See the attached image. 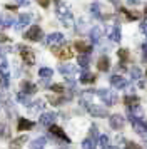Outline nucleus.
<instances>
[{
    "label": "nucleus",
    "instance_id": "obj_1",
    "mask_svg": "<svg viewBox=\"0 0 147 149\" xmlns=\"http://www.w3.org/2000/svg\"><path fill=\"white\" fill-rule=\"evenodd\" d=\"M57 17L59 20L65 25V27H72L74 25V20H72V14H70V7L67 5L65 2H59L57 3Z\"/></svg>",
    "mask_w": 147,
    "mask_h": 149
},
{
    "label": "nucleus",
    "instance_id": "obj_2",
    "mask_svg": "<svg viewBox=\"0 0 147 149\" xmlns=\"http://www.w3.org/2000/svg\"><path fill=\"white\" fill-rule=\"evenodd\" d=\"M94 94H97L102 99V101L109 104V106H114L115 102H117V94L114 92V91H109V89H99V91H95Z\"/></svg>",
    "mask_w": 147,
    "mask_h": 149
},
{
    "label": "nucleus",
    "instance_id": "obj_3",
    "mask_svg": "<svg viewBox=\"0 0 147 149\" xmlns=\"http://www.w3.org/2000/svg\"><path fill=\"white\" fill-rule=\"evenodd\" d=\"M17 49H19L20 55H22V59H24V62H25L27 65H33V64H35V55H33L32 49L25 47V45H22V44H19Z\"/></svg>",
    "mask_w": 147,
    "mask_h": 149
},
{
    "label": "nucleus",
    "instance_id": "obj_4",
    "mask_svg": "<svg viewBox=\"0 0 147 149\" xmlns=\"http://www.w3.org/2000/svg\"><path fill=\"white\" fill-rule=\"evenodd\" d=\"M64 42H65V37L60 34V32H53V34H50L45 39V44L49 47H57V45H62Z\"/></svg>",
    "mask_w": 147,
    "mask_h": 149
},
{
    "label": "nucleus",
    "instance_id": "obj_5",
    "mask_svg": "<svg viewBox=\"0 0 147 149\" xmlns=\"http://www.w3.org/2000/svg\"><path fill=\"white\" fill-rule=\"evenodd\" d=\"M40 37H44V34H42V29H40L39 25H32V27L25 32V39L27 40L37 42V40H40Z\"/></svg>",
    "mask_w": 147,
    "mask_h": 149
},
{
    "label": "nucleus",
    "instance_id": "obj_6",
    "mask_svg": "<svg viewBox=\"0 0 147 149\" xmlns=\"http://www.w3.org/2000/svg\"><path fill=\"white\" fill-rule=\"evenodd\" d=\"M55 121H57V114L55 112H42L40 114V119H39V124L40 126H45V127L47 126L50 127Z\"/></svg>",
    "mask_w": 147,
    "mask_h": 149
},
{
    "label": "nucleus",
    "instance_id": "obj_7",
    "mask_svg": "<svg viewBox=\"0 0 147 149\" xmlns=\"http://www.w3.org/2000/svg\"><path fill=\"white\" fill-rule=\"evenodd\" d=\"M87 111H89L94 117H109V111H107L105 107H100L97 104H94V102L87 107Z\"/></svg>",
    "mask_w": 147,
    "mask_h": 149
},
{
    "label": "nucleus",
    "instance_id": "obj_8",
    "mask_svg": "<svg viewBox=\"0 0 147 149\" xmlns=\"http://www.w3.org/2000/svg\"><path fill=\"white\" fill-rule=\"evenodd\" d=\"M109 122H110V127L112 129L120 131V129L124 127V124H126V119H124V116H120V114H112Z\"/></svg>",
    "mask_w": 147,
    "mask_h": 149
},
{
    "label": "nucleus",
    "instance_id": "obj_9",
    "mask_svg": "<svg viewBox=\"0 0 147 149\" xmlns=\"http://www.w3.org/2000/svg\"><path fill=\"white\" fill-rule=\"evenodd\" d=\"M132 126H134V131H135L137 134L147 139V124L142 121V119H134V121H132Z\"/></svg>",
    "mask_w": 147,
    "mask_h": 149
},
{
    "label": "nucleus",
    "instance_id": "obj_10",
    "mask_svg": "<svg viewBox=\"0 0 147 149\" xmlns=\"http://www.w3.org/2000/svg\"><path fill=\"white\" fill-rule=\"evenodd\" d=\"M59 70L65 75L67 81H74V75L77 74V67H74V65H70V64H64V65H60Z\"/></svg>",
    "mask_w": 147,
    "mask_h": 149
},
{
    "label": "nucleus",
    "instance_id": "obj_11",
    "mask_svg": "<svg viewBox=\"0 0 147 149\" xmlns=\"http://www.w3.org/2000/svg\"><path fill=\"white\" fill-rule=\"evenodd\" d=\"M49 132H50V134H52L55 139H60V141H64V142H70V137H69V136H67L60 127L53 126V124L50 126V131H49Z\"/></svg>",
    "mask_w": 147,
    "mask_h": 149
},
{
    "label": "nucleus",
    "instance_id": "obj_12",
    "mask_svg": "<svg viewBox=\"0 0 147 149\" xmlns=\"http://www.w3.org/2000/svg\"><path fill=\"white\" fill-rule=\"evenodd\" d=\"M109 82H110V86H114L115 89H124L127 86V81L122 77V75H110L109 77Z\"/></svg>",
    "mask_w": 147,
    "mask_h": 149
},
{
    "label": "nucleus",
    "instance_id": "obj_13",
    "mask_svg": "<svg viewBox=\"0 0 147 149\" xmlns=\"http://www.w3.org/2000/svg\"><path fill=\"white\" fill-rule=\"evenodd\" d=\"M107 34H109V39L112 42H120V37H122V35H120L119 25H112V27L109 25V27H107Z\"/></svg>",
    "mask_w": 147,
    "mask_h": 149
},
{
    "label": "nucleus",
    "instance_id": "obj_14",
    "mask_svg": "<svg viewBox=\"0 0 147 149\" xmlns=\"http://www.w3.org/2000/svg\"><path fill=\"white\" fill-rule=\"evenodd\" d=\"M33 127V122L28 121L27 117H19V122H17V131H30Z\"/></svg>",
    "mask_w": 147,
    "mask_h": 149
},
{
    "label": "nucleus",
    "instance_id": "obj_15",
    "mask_svg": "<svg viewBox=\"0 0 147 149\" xmlns=\"http://www.w3.org/2000/svg\"><path fill=\"white\" fill-rule=\"evenodd\" d=\"M20 89H22V92H25V94L32 95L37 92V87H35V84H32L30 81H24L20 84Z\"/></svg>",
    "mask_w": 147,
    "mask_h": 149
},
{
    "label": "nucleus",
    "instance_id": "obj_16",
    "mask_svg": "<svg viewBox=\"0 0 147 149\" xmlns=\"http://www.w3.org/2000/svg\"><path fill=\"white\" fill-rule=\"evenodd\" d=\"M30 20H32V15H30V14H20V15H19V22H17L15 29H24V27H27V25L30 24Z\"/></svg>",
    "mask_w": 147,
    "mask_h": 149
},
{
    "label": "nucleus",
    "instance_id": "obj_17",
    "mask_svg": "<svg viewBox=\"0 0 147 149\" xmlns=\"http://www.w3.org/2000/svg\"><path fill=\"white\" fill-rule=\"evenodd\" d=\"M100 39H102V29L95 25V27L90 29V40H92L94 44H99Z\"/></svg>",
    "mask_w": 147,
    "mask_h": 149
},
{
    "label": "nucleus",
    "instance_id": "obj_18",
    "mask_svg": "<svg viewBox=\"0 0 147 149\" xmlns=\"http://www.w3.org/2000/svg\"><path fill=\"white\" fill-rule=\"evenodd\" d=\"M109 67H110V61H109V57L102 55L99 61H97V69H99V70H102V72H107V70H109Z\"/></svg>",
    "mask_w": 147,
    "mask_h": 149
},
{
    "label": "nucleus",
    "instance_id": "obj_19",
    "mask_svg": "<svg viewBox=\"0 0 147 149\" xmlns=\"http://www.w3.org/2000/svg\"><path fill=\"white\" fill-rule=\"evenodd\" d=\"M44 107H45V102H44V101L32 102V104L28 106V112H30V114H39V112H40Z\"/></svg>",
    "mask_w": 147,
    "mask_h": 149
},
{
    "label": "nucleus",
    "instance_id": "obj_20",
    "mask_svg": "<svg viewBox=\"0 0 147 149\" xmlns=\"http://www.w3.org/2000/svg\"><path fill=\"white\" fill-rule=\"evenodd\" d=\"M77 62H79L80 67H89V64H90V54L89 52H82L77 57Z\"/></svg>",
    "mask_w": 147,
    "mask_h": 149
},
{
    "label": "nucleus",
    "instance_id": "obj_21",
    "mask_svg": "<svg viewBox=\"0 0 147 149\" xmlns=\"http://www.w3.org/2000/svg\"><path fill=\"white\" fill-rule=\"evenodd\" d=\"M47 144V139L45 137H37L30 142V149H44Z\"/></svg>",
    "mask_w": 147,
    "mask_h": 149
},
{
    "label": "nucleus",
    "instance_id": "obj_22",
    "mask_svg": "<svg viewBox=\"0 0 147 149\" xmlns=\"http://www.w3.org/2000/svg\"><path fill=\"white\" fill-rule=\"evenodd\" d=\"M82 148H84V149H95V148H97V139L92 137V136H89L87 139H84Z\"/></svg>",
    "mask_w": 147,
    "mask_h": 149
},
{
    "label": "nucleus",
    "instance_id": "obj_23",
    "mask_svg": "<svg viewBox=\"0 0 147 149\" xmlns=\"http://www.w3.org/2000/svg\"><path fill=\"white\" fill-rule=\"evenodd\" d=\"M17 101H19L20 104L27 106V107H28V106L32 104V102H30V95L25 94V92H22V91H20V92H17Z\"/></svg>",
    "mask_w": 147,
    "mask_h": 149
},
{
    "label": "nucleus",
    "instance_id": "obj_24",
    "mask_svg": "<svg viewBox=\"0 0 147 149\" xmlns=\"http://www.w3.org/2000/svg\"><path fill=\"white\" fill-rule=\"evenodd\" d=\"M90 15L95 17V19H100L102 17V7H100L99 3H92L90 5Z\"/></svg>",
    "mask_w": 147,
    "mask_h": 149
},
{
    "label": "nucleus",
    "instance_id": "obj_25",
    "mask_svg": "<svg viewBox=\"0 0 147 149\" xmlns=\"http://www.w3.org/2000/svg\"><path fill=\"white\" fill-rule=\"evenodd\" d=\"M124 102H126L127 107H132V106H137L139 104V97L137 95H126L124 97Z\"/></svg>",
    "mask_w": 147,
    "mask_h": 149
},
{
    "label": "nucleus",
    "instance_id": "obj_26",
    "mask_svg": "<svg viewBox=\"0 0 147 149\" xmlns=\"http://www.w3.org/2000/svg\"><path fill=\"white\" fill-rule=\"evenodd\" d=\"M95 81V75L90 74V72H82L80 74V82L82 84H90V82Z\"/></svg>",
    "mask_w": 147,
    "mask_h": 149
},
{
    "label": "nucleus",
    "instance_id": "obj_27",
    "mask_svg": "<svg viewBox=\"0 0 147 149\" xmlns=\"http://www.w3.org/2000/svg\"><path fill=\"white\" fill-rule=\"evenodd\" d=\"M55 54L59 55L60 59H70L72 57V50L69 47H64V49H60V50H55Z\"/></svg>",
    "mask_w": 147,
    "mask_h": 149
},
{
    "label": "nucleus",
    "instance_id": "obj_28",
    "mask_svg": "<svg viewBox=\"0 0 147 149\" xmlns=\"http://www.w3.org/2000/svg\"><path fill=\"white\" fill-rule=\"evenodd\" d=\"M39 75L42 77V79H50V77L53 75V70L50 67H42L39 70Z\"/></svg>",
    "mask_w": 147,
    "mask_h": 149
},
{
    "label": "nucleus",
    "instance_id": "obj_29",
    "mask_svg": "<svg viewBox=\"0 0 147 149\" xmlns=\"http://www.w3.org/2000/svg\"><path fill=\"white\" fill-rule=\"evenodd\" d=\"M10 136V131H8V126L3 124V122H0V139H3V137H8Z\"/></svg>",
    "mask_w": 147,
    "mask_h": 149
},
{
    "label": "nucleus",
    "instance_id": "obj_30",
    "mask_svg": "<svg viewBox=\"0 0 147 149\" xmlns=\"http://www.w3.org/2000/svg\"><path fill=\"white\" fill-rule=\"evenodd\" d=\"M0 22L3 24V27H12V25H13V19L10 17V15H3Z\"/></svg>",
    "mask_w": 147,
    "mask_h": 149
},
{
    "label": "nucleus",
    "instance_id": "obj_31",
    "mask_svg": "<svg viewBox=\"0 0 147 149\" xmlns=\"http://www.w3.org/2000/svg\"><path fill=\"white\" fill-rule=\"evenodd\" d=\"M99 144L102 146V148H107V146H110V139H109V136L105 134H102L99 137Z\"/></svg>",
    "mask_w": 147,
    "mask_h": 149
},
{
    "label": "nucleus",
    "instance_id": "obj_32",
    "mask_svg": "<svg viewBox=\"0 0 147 149\" xmlns=\"http://www.w3.org/2000/svg\"><path fill=\"white\" fill-rule=\"evenodd\" d=\"M130 74H132V79H135V81H139L140 77H142V72H140L139 67H132L130 69Z\"/></svg>",
    "mask_w": 147,
    "mask_h": 149
},
{
    "label": "nucleus",
    "instance_id": "obj_33",
    "mask_svg": "<svg viewBox=\"0 0 147 149\" xmlns=\"http://www.w3.org/2000/svg\"><path fill=\"white\" fill-rule=\"evenodd\" d=\"M75 47L79 49L80 52H89V47H87L84 42H80V40H79V42H75Z\"/></svg>",
    "mask_w": 147,
    "mask_h": 149
},
{
    "label": "nucleus",
    "instance_id": "obj_34",
    "mask_svg": "<svg viewBox=\"0 0 147 149\" xmlns=\"http://www.w3.org/2000/svg\"><path fill=\"white\" fill-rule=\"evenodd\" d=\"M50 89H52L53 92H57V94H62V92H64V86H62V84H53Z\"/></svg>",
    "mask_w": 147,
    "mask_h": 149
},
{
    "label": "nucleus",
    "instance_id": "obj_35",
    "mask_svg": "<svg viewBox=\"0 0 147 149\" xmlns=\"http://www.w3.org/2000/svg\"><path fill=\"white\" fill-rule=\"evenodd\" d=\"M119 57H120V61H127V59H129V52H127L126 49H120L119 50Z\"/></svg>",
    "mask_w": 147,
    "mask_h": 149
},
{
    "label": "nucleus",
    "instance_id": "obj_36",
    "mask_svg": "<svg viewBox=\"0 0 147 149\" xmlns=\"http://www.w3.org/2000/svg\"><path fill=\"white\" fill-rule=\"evenodd\" d=\"M25 141H27V137H25V136H22V137H19V139H15V141L12 142V146H13V148H15V146L19 148V146H20V142H25Z\"/></svg>",
    "mask_w": 147,
    "mask_h": 149
},
{
    "label": "nucleus",
    "instance_id": "obj_37",
    "mask_svg": "<svg viewBox=\"0 0 147 149\" xmlns=\"http://www.w3.org/2000/svg\"><path fill=\"white\" fill-rule=\"evenodd\" d=\"M124 149H142V148H140L139 144H135V142H127Z\"/></svg>",
    "mask_w": 147,
    "mask_h": 149
},
{
    "label": "nucleus",
    "instance_id": "obj_38",
    "mask_svg": "<svg viewBox=\"0 0 147 149\" xmlns=\"http://www.w3.org/2000/svg\"><path fill=\"white\" fill-rule=\"evenodd\" d=\"M85 25H87V22L84 20V19H79V27H77V29H79L80 32H82V30L85 29Z\"/></svg>",
    "mask_w": 147,
    "mask_h": 149
},
{
    "label": "nucleus",
    "instance_id": "obj_39",
    "mask_svg": "<svg viewBox=\"0 0 147 149\" xmlns=\"http://www.w3.org/2000/svg\"><path fill=\"white\" fill-rule=\"evenodd\" d=\"M140 30H142V34L144 35H147V20L140 24Z\"/></svg>",
    "mask_w": 147,
    "mask_h": 149
},
{
    "label": "nucleus",
    "instance_id": "obj_40",
    "mask_svg": "<svg viewBox=\"0 0 147 149\" xmlns=\"http://www.w3.org/2000/svg\"><path fill=\"white\" fill-rule=\"evenodd\" d=\"M15 2H17V5H28L30 0H15Z\"/></svg>",
    "mask_w": 147,
    "mask_h": 149
},
{
    "label": "nucleus",
    "instance_id": "obj_41",
    "mask_svg": "<svg viewBox=\"0 0 147 149\" xmlns=\"http://www.w3.org/2000/svg\"><path fill=\"white\" fill-rule=\"evenodd\" d=\"M42 7H49V0H37Z\"/></svg>",
    "mask_w": 147,
    "mask_h": 149
},
{
    "label": "nucleus",
    "instance_id": "obj_42",
    "mask_svg": "<svg viewBox=\"0 0 147 149\" xmlns=\"http://www.w3.org/2000/svg\"><path fill=\"white\" fill-rule=\"evenodd\" d=\"M127 2H129L130 5H137V3H139V0H127Z\"/></svg>",
    "mask_w": 147,
    "mask_h": 149
},
{
    "label": "nucleus",
    "instance_id": "obj_43",
    "mask_svg": "<svg viewBox=\"0 0 147 149\" xmlns=\"http://www.w3.org/2000/svg\"><path fill=\"white\" fill-rule=\"evenodd\" d=\"M144 57H146V59H147V42H146V44H144Z\"/></svg>",
    "mask_w": 147,
    "mask_h": 149
},
{
    "label": "nucleus",
    "instance_id": "obj_44",
    "mask_svg": "<svg viewBox=\"0 0 147 149\" xmlns=\"http://www.w3.org/2000/svg\"><path fill=\"white\" fill-rule=\"evenodd\" d=\"M104 149H119V148H115V146H107V148H104Z\"/></svg>",
    "mask_w": 147,
    "mask_h": 149
},
{
    "label": "nucleus",
    "instance_id": "obj_45",
    "mask_svg": "<svg viewBox=\"0 0 147 149\" xmlns=\"http://www.w3.org/2000/svg\"><path fill=\"white\" fill-rule=\"evenodd\" d=\"M2 102H3V94L0 92V104H2Z\"/></svg>",
    "mask_w": 147,
    "mask_h": 149
},
{
    "label": "nucleus",
    "instance_id": "obj_46",
    "mask_svg": "<svg viewBox=\"0 0 147 149\" xmlns=\"http://www.w3.org/2000/svg\"><path fill=\"white\" fill-rule=\"evenodd\" d=\"M142 149H147V141L144 142V148H142Z\"/></svg>",
    "mask_w": 147,
    "mask_h": 149
},
{
    "label": "nucleus",
    "instance_id": "obj_47",
    "mask_svg": "<svg viewBox=\"0 0 147 149\" xmlns=\"http://www.w3.org/2000/svg\"><path fill=\"white\" fill-rule=\"evenodd\" d=\"M59 149H65V148H59Z\"/></svg>",
    "mask_w": 147,
    "mask_h": 149
},
{
    "label": "nucleus",
    "instance_id": "obj_48",
    "mask_svg": "<svg viewBox=\"0 0 147 149\" xmlns=\"http://www.w3.org/2000/svg\"><path fill=\"white\" fill-rule=\"evenodd\" d=\"M0 77H2V75H0ZM0 82H2V79H0Z\"/></svg>",
    "mask_w": 147,
    "mask_h": 149
},
{
    "label": "nucleus",
    "instance_id": "obj_49",
    "mask_svg": "<svg viewBox=\"0 0 147 149\" xmlns=\"http://www.w3.org/2000/svg\"><path fill=\"white\" fill-rule=\"evenodd\" d=\"M55 2H59V0H55Z\"/></svg>",
    "mask_w": 147,
    "mask_h": 149
},
{
    "label": "nucleus",
    "instance_id": "obj_50",
    "mask_svg": "<svg viewBox=\"0 0 147 149\" xmlns=\"http://www.w3.org/2000/svg\"><path fill=\"white\" fill-rule=\"evenodd\" d=\"M0 54H2V52H0Z\"/></svg>",
    "mask_w": 147,
    "mask_h": 149
}]
</instances>
